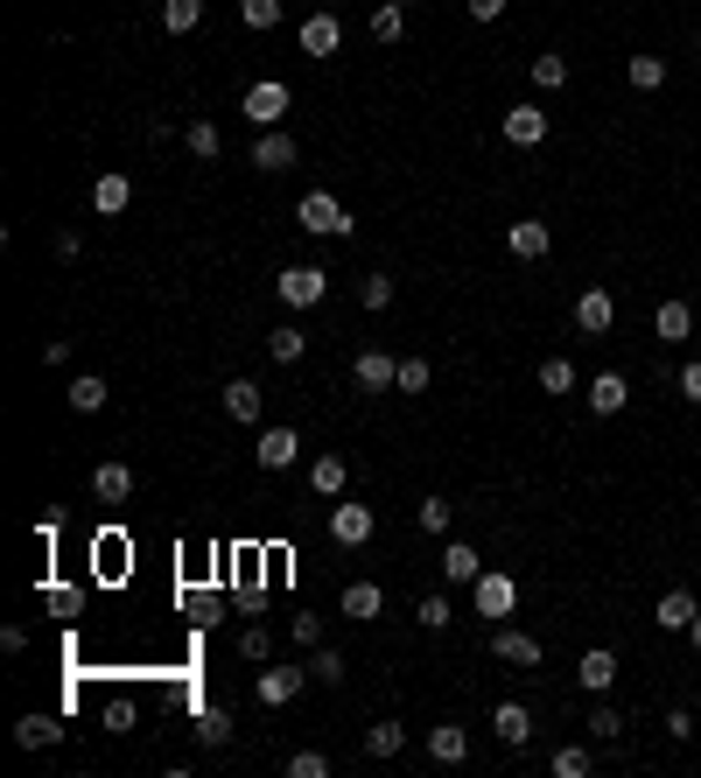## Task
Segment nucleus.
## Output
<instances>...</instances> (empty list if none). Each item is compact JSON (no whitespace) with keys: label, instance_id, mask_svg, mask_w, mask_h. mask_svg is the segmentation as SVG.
I'll use <instances>...</instances> for the list:
<instances>
[{"label":"nucleus","instance_id":"20","mask_svg":"<svg viewBox=\"0 0 701 778\" xmlns=\"http://www.w3.org/2000/svg\"><path fill=\"white\" fill-rule=\"evenodd\" d=\"M428 757H435V765H463V757H470V730L435 723V730H428Z\"/></svg>","mask_w":701,"mask_h":778},{"label":"nucleus","instance_id":"24","mask_svg":"<svg viewBox=\"0 0 701 778\" xmlns=\"http://www.w3.org/2000/svg\"><path fill=\"white\" fill-rule=\"evenodd\" d=\"M379 611H386V590H379V582H351V590H344V617L372 624Z\"/></svg>","mask_w":701,"mask_h":778},{"label":"nucleus","instance_id":"47","mask_svg":"<svg viewBox=\"0 0 701 778\" xmlns=\"http://www.w3.org/2000/svg\"><path fill=\"white\" fill-rule=\"evenodd\" d=\"M414 617H421L428 632H442V624H449V596H421V611H414Z\"/></svg>","mask_w":701,"mask_h":778},{"label":"nucleus","instance_id":"22","mask_svg":"<svg viewBox=\"0 0 701 778\" xmlns=\"http://www.w3.org/2000/svg\"><path fill=\"white\" fill-rule=\"evenodd\" d=\"M442 576H449V582H478V576H484V555H478L470 540H449V547H442Z\"/></svg>","mask_w":701,"mask_h":778},{"label":"nucleus","instance_id":"29","mask_svg":"<svg viewBox=\"0 0 701 778\" xmlns=\"http://www.w3.org/2000/svg\"><path fill=\"white\" fill-rule=\"evenodd\" d=\"M56 736H64V730H56V715H22V723H14V744H22V750H43V744H56Z\"/></svg>","mask_w":701,"mask_h":778},{"label":"nucleus","instance_id":"1","mask_svg":"<svg viewBox=\"0 0 701 778\" xmlns=\"http://www.w3.org/2000/svg\"><path fill=\"white\" fill-rule=\"evenodd\" d=\"M295 218H302V232H316V239H344L351 232V211L330 197V189H309V197L295 204Z\"/></svg>","mask_w":701,"mask_h":778},{"label":"nucleus","instance_id":"21","mask_svg":"<svg viewBox=\"0 0 701 778\" xmlns=\"http://www.w3.org/2000/svg\"><path fill=\"white\" fill-rule=\"evenodd\" d=\"M688 330H694V309H688V302H659V309H653V337H659V344H680Z\"/></svg>","mask_w":701,"mask_h":778},{"label":"nucleus","instance_id":"55","mask_svg":"<svg viewBox=\"0 0 701 778\" xmlns=\"http://www.w3.org/2000/svg\"><path fill=\"white\" fill-rule=\"evenodd\" d=\"M393 8H414V0H393Z\"/></svg>","mask_w":701,"mask_h":778},{"label":"nucleus","instance_id":"42","mask_svg":"<svg viewBox=\"0 0 701 778\" xmlns=\"http://www.w3.org/2000/svg\"><path fill=\"white\" fill-rule=\"evenodd\" d=\"M288 778H330V750H295L288 757Z\"/></svg>","mask_w":701,"mask_h":778},{"label":"nucleus","instance_id":"45","mask_svg":"<svg viewBox=\"0 0 701 778\" xmlns=\"http://www.w3.org/2000/svg\"><path fill=\"white\" fill-rule=\"evenodd\" d=\"M540 386H547V393H568V386H576V365H568V358H547V365H540Z\"/></svg>","mask_w":701,"mask_h":778},{"label":"nucleus","instance_id":"23","mask_svg":"<svg viewBox=\"0 0 701 778\" xmlns=\"http://www.w3.org/2000/svg\"><path fill=\"white\" fill-rule=\"evenodd\" d=\"M127 491H134V470H127V463H99V470H91V498L120 505Z\"/></svg>","mask_w":701,"mask_h":778},{"label":"nucleus","instance_id":"27","mask_svg":"<svg viewBox=\"0 0 701 778\" xmlns=\"http://www.w3.org/2000/svg\"><path fill=\"white\" fill-rule=\"evenodd\" d=\"M302 351H309V330H295V322H281V330H267V358H274V365H295Z\"/></svg>","mask_w":701,"mask_h":778},{"label":"nucleus","instance_id":"9","mask_svg":"<svg viewBox=\"0 0 701 778\" xmlns=\"http://www.w3.org/2000/svg\"><path fill=\"white\" fill-rule=\"evenodd\" d=\"M372 526H379L372 505H337V512H330V540H337V547H365Z\"/></svg>","mask_w":701,"mask_h":778},{"label":"nucleus","instance_id":"33","mask_svg":"<svg viewBox=\"0 0 701 778\" xmlns=\"http://www.w3.org/2000/svg\"><path fill=\"white\" fill-rule=\"evenodd\" d=\"M401 744H407L401 723H372L365 730V757H401Z\"/></svg>","mask_w":701,"mask_h":778},{"label":"nucleus","instance_id":"50","mask_svg":"<svg viewBox=\"0 0 701 778\" xmlns=\"http://www.w3.org/2000/svg\"><path fill=\"white\" fill-rule=\"evenodd\" d=\"M239 653L245 659H267V632H260V624H253V632H239Z\"/></svg>","mask_w":701,"mask_h":778},{"label":"nucleus","instance_id":"26","mask_svg":"<svg viewBox=\"0 0 701 778\" xmlns=\"http://www.w3.org/2000/svg\"><path fill=\"white\" fill-rule=\"evenodd\" d=\"M694 611H701V603H694L688 590H667V596H659V632H688Z\"/></svg>","mask_w":701,"mask_h":778},{"label":"nucleus","instance_id":"46","mask_svg":"<svg viewBox=\"0 0 701 778\" xmlns=\"http://www.w3.org/2000/svg\"><path fill=\"white\" fill-rule=\"evenodd\" d=\"M428 358H401V393H428Z\"/></svg>","mask_w":701,"mask_h":778},{"label":"nucleus","instance_id":"53","mask_svg":"<svg viewBox=\"0 0 701 778\" xmlns=\"http://www.w3.org/2000/svg\"><path fill=\"white\" fill-rule=\"evenodd\" d=\"M288 632H295L302 645H324V624H316V617H295V624H288Z\"/></svg>","mask_w":701,"mask_h":778},{"label":"nucleus","instance_id":"14","mask_svg":"<svg viewBox=\"0 0 701 778\" xmlns=\"http://www.w3.org/2000/svg\"><path fill=\"white\" fill-rule=\"evenodd\" d=\"M127 204H134V183H127L120 168H106V176L91 183V211H99V218H120Z\"/></svg>","mask_w":701,"mask_h":778},{"label":"nucleus","instance_id":"37","mask_svg":"<svg viewBox=\"0 0 701 778\" xmlns=\"http://www.w3.org/2000/svg\"><path fill=\"white\" fill-rule=\"evenodd\" d=\"M596 771V757L582 750V744H568V750H555V778H590Z\"/></svg>","mask_w":701,"mask_h":778},{"label":"nucleus","instance_id":"8","mask_svg":"<svg viewBox=\"0 0 701 778\" xmlns=\"http://www.w3.org/2000/svg\"><path fill=\"white\" fill-rule=\"evenodd\" d=\"M351 379H358L365 393H393V386H401V358H386V351H358V358H351Z\"/></svg>","mask_w":701,"mask_h":778},{"label":"nucleus","instance_id":"5","mask_svg":"<svg viewBox=\"0 0 701 778\" xmlns=\"http://www.w3.org/2000/svg\"><path fill=\"white\" fill-rule=\"evenodd\" d=\"M491 659H505V667H540V638L534 632H519V624H499V632H491Z\"/></svg>","mask_w":701,"mask_h":778},{"label":"nucleus","instance_id":"38","mask_svg":"<svg viewBox=\"0 0 701 778\" xmlns=\"http://www.w3.org/2000/svg\"><path fill=\"white\" fill-rule=\"evenodd\" d=\"M183 147H189V155H204V162H211L224 141H218V127H211V120H197V127H183Z\"/></svg>","mask_w":701,"mask_h":778},{"label":"nucleus","instance_id":"39","mask_svg":"<svg viewBox=\"0 0 701 778\" xmlns=\"http://www.w3.org/2000/svg\"><path fill=\"white\" fill-rule=\"evenodd\" d=\"M449 519H457V512H449V498H421V512H414V526H421V534H449Z\"/></svg>","mask_w":701,"mask_h":778},{"label":"nucleus","instance_id":"17","mask_svg":"<svg viewBox=\"0 0 701 778\" xmlns=\"http://www.w3.org/2000/svg\"><path fill=\"white\" fill-rule=\"evenodd\" d=\"M505 245H513L519 260H547V245H555V232H547L540 218H519V224H505Z\"/></svg>","mask_w":701,"mask_h":778},{"label":"nucleus","instance_id":"36","mask_svg":"<svg viewBox=\"0 0 701 778\" xmlns=\"http://www.w3.org/2000/svg\"><path fill=\"white\" fill-rule=\"evenodd\" d=\"M534 85H540V91H561V85H568V56H555V50L534 56Z\"/></svg>","mask_w":701,"mask_h":778},{"label":"nucleus","instance_id":"52","mask_svg":"<svg viewBox=\"0 0 701 778\" xmlns=\"http://www.w3.org/2000/svg\"><path fill=\"white\" fill-rule=\"evenodd\" d=\"M463 8H470V22H499L505 0H463Z\"/></svg>","mask_w":701,"mask_h":778},{"label":"nucleus","instance_id":"49","mask_svg":"<svg viewBox=\"0 0 701 778\" xmlns=\"http://www.w3.org/2000/svg\"><path fill=\"white\" fill-rule=\"evenodd\" d=\"M680 401L701 407V358H694V365H680Z\"/></svg>","mask_w":701,"mask_h":778},{"label":"nucleus","instance_id":"18","mask_svg":"<svg viewBox=\"0 0 701 778\" xmlns=\"http://www.w3.org/2000/svg\"><path fill=\"white\" fill-rule=\"evenodd\" d=\"M491 730H499V744H534V715L519 709V701H499V709H491Z\"/></svg>","mask_w":701,"mask_h":778},{"label":"nucleus","instance_id":"34","mask_svg":"<svg viewBox=\"0 0 701 778\" xmlns=\"http://www.w3.org/2000/svg\"><path fill=\"white\" fill-rule=\"evenodd\" d=\"M197 736H204L211 750H224V744H232V715H224V709H204V715H197Z\"/></svg>","mask_w":701,"mask_h":778},{"label":"nucleus","instance_id":"32","mask_svg":"<svg viewBox=\"0 0 701 778\" xmlns=\"http://www.w3.org/2000/svg\"><path fill=\"white\" fill-rule=\"evenodd\" d=\"M197 22H204V0H162V29L168 35H189Z\"/></svg>","mask_w":701,"mask_h":778},{"label":"nucleus","instance_id":"13","mask_svg":"<svg viewBox=\"0 0 701 778\" xmlns=\"http://www.w3.org/2000/svg\"><path fill=\"white\" fill-rule=\"evenodd\" d=\"M253 168H267V176L295 168V141L281 134V127H260V141H253Z\"/></svg>","mask_w":701,"mask_h":778},{"label":"nucleus","instance_id":"25","mask_svg":"<svg viewBox=\"0 0 701 778\" xmlns=\"http://www.w3.org/2000/svg\"><path fill=\"white\" fill-rule=\"evenodd\" d=\"M224 414L232 421H260V379H232L224 386Z\"/></svg>","mask_w":701,"mask_h":778},{"label":"nucleus","instance_id":"16","mask_svg":"<svg viewBox=\"0 0 701 778\" xmlns=\"http://www.w3.org/2000/svg\"><path fill=\"white\" fill-rule=\"evenodd\" d=\"M505 141H513V147H540L547 141V112L540 106H513V112H505Z\"/></svg>","mask_w":701,"mask_h":778},{"label":"nucleus","instance_id":"54","mask_svg":"<svg viewBox=\"0 0 701 778\" xmlns=\"http://www.w3.org/2000/svg\"><path fill=\"white\" fill-rule=\"evenodd\" d=\"M688 638H694V653H701V611H694V624H688Z\"/></svg>","mask_w":701,"mask_h":778},{"label":"nucleus","instance_id":"43","mask_svg":"<svg viewBox=\"0 0 701 778\" xmlns=\"http://www.w3.org/2000/svg\"><path fill=\"white\" fill-rule=\"evenodd\" d=\"M134 723H141V709H134L127 694H112V701H106V730H112V736H127Z\"/></svg>","mask_w":701,"mask_h":778},{"label":"nucleus","instance_id":"30","mask_svg":"<svg viewBox=\"0 0 701 778\" xmlns=\"http://www.w3.org/2000/svg\"><path fill=\"white\" fill-rule=\"evenodd\" d=\"M401 35H407V8L379 0V8H372V43H401Z\"/></svg>","mask_w":701,"mask_h":778},{"label":"nucleus","instance_id":"35","mask_svg":"<svg viewBox=\"0 0 701 778\" xmlns=\"http://www.w3.org/2000/svg\"><path fill=\"white\" fill-rule=\"evenodd\" d=\"M582 730H590L596 744H611V736H624V715L611 709V701H596V709H590V723H582Z\"/></svg>","mask_w":701,"mask_h":778},{"label":"nucleus","instance_id":"12","mask_svg":"<svg viewBox=\"0 0 701 778\" xmlns=\"http://www.w3.org/2000/svg\"><path fill=\"white\" fill-rule=\"evenodd\" d=\"M632 407V379L624 372H596L590 379V414H624Z\"/></svg>","mask_w":701,"mask_h":778},{"label":"nucleus","instance_id":"40","mask_svg":"<svg viewBox=\"0 0 701 778\" xmlns=\"http://www.w3.org/2000/svg\"><path fill=\"white\" fill-rule=\"evenodd\" d=\"M309 680H324V688H337V680H344V653H337V645H324V653L309 659Z\"/></svg>","mask_w":701,"mask_h":778},{"label":"nucleus","instance_id":"10","mask_svg":"<svg viewBox=\"0 0 701 778\" xmlns=\"http://www.w3.org/2000/svg\"><path fill=\"white\" fill-rule=\"evenodd\" d=\"M253 457H260V470H295V463H302V435H295V428H267Z\"/></svg>","mask_w":701,"mask_h":778},{"label":"nucleus","instance_id":"2","mask_svg":"<svg viewBox=\"0 0 701 778\" xmlns=\"http://www.w3.org/2000/svg\"><path fill=\"white\" fill-rule=\"evenodd\" d=\"M245 120H253V127H281V120H288V85H281V78H260V85H245Z\"/></svg>","mask_w":701,"mask_h":778},{"label":"nucleus","instance_id":"19","mask_svg":"<svg viewBox=\"0 0 701 778\" xmlns=\"http://www.w3.org/2000/svg\"><path fill=\"white\" fill-rule=\"evenodd\" d=\"M337 43H344V22H337V14H309V22H302V50L309 56H337Z\"/></svg>","mask_w":701,"mask_h":778},{"label":"nucleus","instance_id":"48","mask_svg":"<svg viewBox=\"0 0 701 778\" xmlns=\"http://www.w3.org/2000/svg\"><path fill=\"white\" fill-rule=\"evenodd\" d=\"M43 603H50V611H56V617H78V603H85V596H78V590H50Z\"/></svg>","mask_w":701,"mask_h":778},{"label":"nucleus","instance_id":"28","mask_svg":"<svg viewBox=\"0 0 701 778\" xmlns=\"http://www.w3.org/2000/svg\"><path fill=\"white\" fill-rule=\"evenodd\" d=\"M64 401L78 407V414H99V407L112 401V393H106V379H99V372H85V379H70V393H64Z\"/></svg>","mask_w":701,"mask_h":778},{"label":"nucleus","instance_id":"15","mask_svg":"<svg viewBox=\"0 0 701 778\" xmlns=\"http://www.w3.org/2000/svg\"><path fill=\"white\" fill-rule=\"evenodd\" d=\"M344 484H351V463L324 449V457L309 463V491H316V498H344Z\"/></svg>","mask_w":701,"mask_h":778},{"label":"nucleus","instance_id":"4","mask_svg":"<svg viewBox=\"0 0 701 778\" xmlns=\"http://www.w3.org/2000/svg\"><path fill=\"white\" fill-rule=\"evenodd\" d=\"M309 688V667H267L253 680V694H260V709H288V701Z\"/></svg>","mask_w":701,"mask_h":778},{"label":"nucleus","instance_id":"11","mask_svg":"<svg viewBox=\"0 0 701 778\" xmlns=\"http://www.w3.org/2000/svg\"><path fill=\"white\" fill-rule=\"evenodd\" d=\"M576 680H582L590 694H611V680H617V653H611V645H590V653L576 659Z\"/></svg>","mask_w":701,"mask_h":778},{"label":"nucleus","instance_id":"31","mask_svg":"<svg viewBox=\"0 0 701 778\" xmlns=\"http://www.w3.org/2000/svg\"><path fill=\"white\" fill-rule=\"evenodd\" d=\"M624 78H632V91H659V85H667V56H632Z\"/></svg>","mask_w":701,"mask_h":778},{"label":"nucleus","instance_id":"44","mask_svg":"<svg viewBox=\"0 0 701 778\" xmlns=\"http://www.w3.org/2000/svg\"><path fill=\"white\" fill-rule=\"evenodd\" d=\"M358 302H365L372 316H379V309H393V281H386V274H365V288H358Z\"/></svg>","mask_w":701,"mask_h":778},{"label":"nucleus","instance_id":"41","mask_svg":"<svg viewBox=\"0 0 701 778\" xmlns=\"http://www.w3.org/2000/svg\"><path fill=\"white\" fill-rule=\"evenodd\" d=\"M239 22L245 29H274L281 22V0H239Z\"/></svg>","mask_w":701,"mask_h":778},{"label":"nucleus","instance_id":"6","mask_svg":"<svg viewBox=\"0 0 701 778\" xmlns=\"http://www.w3.org/2000/svg\"><path fill=\"white\" fill-rule=\"evenodd\" d=\"M470 596H478V617H513V603H519V582L491 568V576H478V582H470Z\"/></svg>","mask_w":701,"mask_h":778},{"label":"nucleus","instance_id":"51","mask_svg":"<svg viewBox=\"0 0 701 778\" xmlns=\"http://www.w3.org/2000/svg\"><path fill=\"white\" fill-rule=\"evenodd\" d=\"M667 736H673V744H688V736H694V715L673 709V715H667Z\"/></svg>","mask_w":701,"mask_h":778},{"label":"nucleus","instance_id":"7","mask_svg":"<svg viewBox=\"0 0 701 778\" xmlns=\"http://www.w3.org/2000/svg\"><path fill=\"white\" fill-rule=\"evenodd\" d=\"M611 322H617V295H611V288H582V295H576V330H582V337H603Z\"/></svg>","mask_w":701,"mask_h":778},{"label":"nucleus","instance_id":"3","mask_svg":"<svg viewBox=\"0 0 701 778\" xmlns=\"http://www.w3.org/2000/svg\"><path fill=\"white\" fill-rule=\"evenodd\" d=\"M274 288H281V302H288V309H316V302L330 295V274H324V267H288Z\"/></svg>","mask_w":701,"mask_h":778}]
</instances>
